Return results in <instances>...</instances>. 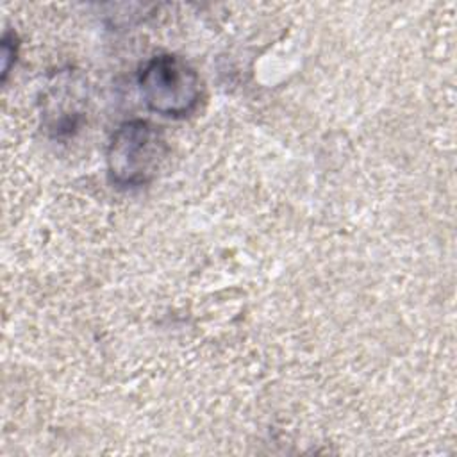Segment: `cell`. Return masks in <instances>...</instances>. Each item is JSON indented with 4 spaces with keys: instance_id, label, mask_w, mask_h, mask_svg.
<instances>
[{
    "instance_id": "1",
    "label": "cell",
    "mask_w": 457,
    "mask_h": 457,
    "mask_svg": "<svg viewBox=\"0 0 457 457\" xmlns=\"http://www.w3.org/2000/svg\"><path fill=\"white\" fill-rule=\"evenodd\" d=\"M166 157L168 143L161 127L148 120H129L109 137L107 175L120 187H141L157 177Z\"/></svg>"
},
{
    "instance_id": "4",
    "label": "cell",
    "mask_w": 457,
    "mask_h": 457,
    "mask_svg": "<svg viewBox=\"0 0 457 457\" xmlns=\"http://www.w3.org/2000/svg\"><path fill=\"white\" fill-rule=\"evenodd\" d=\"M16 52H18V43L14 39V36L5 34L2 39V57H4V66H2V75L5 79V75L9 73L11 68V61H16Z\"/></svg>"
},
{
    "instance_id": "2",
    "label": "cell",
    "mask_w": 457,
    "mask_h": 457,
    "mask_svg": "<svg viewBox=\"0 0 457 457\" xmlns=\"http://www.w3.org/2000/svg\"><path fill=\"white\" fill-rule=\"evenodd\" d=\"M143 104L161 116L186 118L200 104L202 80L196 70L175 54L148 59L137 73Z\"/></svg>"
},
{
    "instance_id": "3",
    "label": "cell",
    "mask_w": 457,
    "mask_h": 457,
    "mask_svg": "<svg viewBox=\"0 0 457 457\" xmlns=\"http://www.w3.org/2000/svg\"><path fill=\"white\" fill-rule=\"evenodd\" d=\"M84 96L77 86V79L70 71H62L45 91L43 118L48 130L55 136L71 134L82 120Z\"/></svg>"
}]
</instances>
